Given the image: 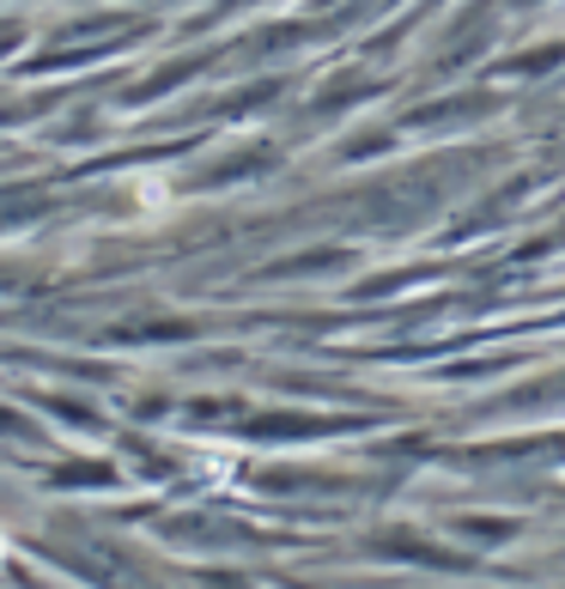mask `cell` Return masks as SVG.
Here are the masks:
<instances>
[{"mask_svg":"<svg viewBox=\"0 0 565 589\" xmlns=\"http://www.w3.org/2000/svg\"><path fill=\"white\" fill-rule=\"evenodd\" d=\"M0 565H7V535H0Z\"/></svg>","mask_w":565,"mask_h":589,"instance_id":"cell-1","label":"cell"}]
</instances>
